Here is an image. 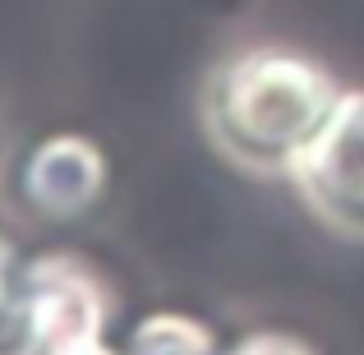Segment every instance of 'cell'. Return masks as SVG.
<instances>
[{
    "label": "cell",
    "mask_w": 364,
    "mask_h": 355,
    "mask_svg": "<svg viewBox=\"0 0 364 355\" xmlns=\"http://www.w3.org/2000/svg\"><path fill=\"white\" fill-rule=\"evenodd\" d=\"M5 157H9V134H5V120H0V171H5Z\"/></svg>",
    "instance_id": "obj_9"
},
{
    "label": "cell",
    "mask_w": 364,
    "mask_h": 355,
    "mask_svg": "<svg viewBox=\"0 0 364 355\" xmlns=\"http://www.w3.org/2000/svg\"><path fill=\"white\" fill-rule=\"evenodd\" d=\"M231 355H314L304 341H295V337H282V332H263V337H249L240 341Z\"/></svg>",
    "instance_id": "obj_6"
},
{
    "label": "cell",
    "mask_w": 364,
    "mask_h": 355,
    "mask_svg": "<svg viewBox=\"0 0 364 355\" xmlns=\"http://www.w3.org/2000/svg\"><path fill=\"white\" fill-rule=\"evenodd\" d=\"M107 180H111L107 152L88 134L74 129H55L37 139L14 171L23 208L42 222H74V217L92 213L107 194Z\"/></svg>",
    "instance_id": "obj_3"
},
{
    "label": "cell",
    "mask_w": 364,
    "mask_h": 355,
    "mask_svg": "<svg viewBox=\"0 0 364 355\" xmlns=\"http://www.w3.org/2000/svg\"><path fill=\"white\" fill-rule=\"evenodd\" d=\"M291 180L323 226L346 240H364V88H341V102Z\"/></svg>",
    "instance_id": "obj_2"
},
{
    "label": "cell",
    "mask_w": 364,
    "mask_h": 355,
    "mask_svg": "<svg viewBox=\"0 0 364 355\" xmlns=\"http://www.w3.org/2000/svg\"><path fill=\"white\" fill-rule=\"evenodd\" d=\"M5 295H9V245L0 240V309H5Z\"/></svg>",
    "instance_id": "obj_8"
},
{
    "label": "cell",
    "mask_w": 364,
    "mask_h": 355,
    "mask_svg": "<svg viewBox=\"0 0 364 355\" xmlns=\"http://www.w3.org/2000/svg\"><path fill=\"white\" fill-rule=\"evenodd\" d=\"M341 88L295 46H245L203 79V129L226 161L254 176H291L323 134Z\"/></svg>",
    "instance_id": "obj_1"
},
{
    "label": "cell",
    "mask_w": 364,
    "mask_h": 355,
    "mask_svg": "<svg viewBox=\"0 0 364 355\" xmlns=\"http://www.w3.org/2000/svg\"><path fill=\"white\" fill-rule=\"evenodd\" d=\"M51 355H111V351L102 346V337H92V341H74V346H60V351H51Z\"/></svg>",
    "instance_id": "obj_7"
},
{
    "label": "cell",
    "mask_w": 364,
    "mask_h": 355,
    "mask_svg": "<svg viewBox=\"0 0 364 355\" xmlns=\"http://www.w3.org/2000/svg\"><path fill=\"white\" fill-rule=\"evenodd\" d=\"M124 355H217V341L189 314L157 309L134 323L129 341H124Z\"/></svg>",
    "instance_id": "obj_5"
},
{
    "label": "cell",
    "mask_w": 364,
    "mask_h": 355,
    "mask_svg": "<svg viewBox=\"0 0 364 355\" xmlns=\"http://www.w3.org/2000/svg\"><path fill=\"white\" fill-rule=\"evenodd\" d=\"M23 332L37 355L102 337V295L74 263H42L23 282Z\"/></svg>",
    "instance_id": "obj_4"
}]
</instances>
